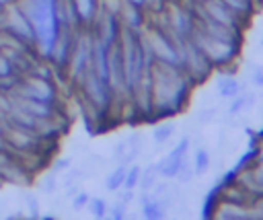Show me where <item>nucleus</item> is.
<instances>
[{
  "instance_id": "obj_14",
  "label": "nucleus",
  "mask_w": 263,
  "mask_h": 220,
  "mask_svg": "<svg viewBox=\"0 0 263 220\" xmlns=\"http://www.w3.org/2000/svg\"><path fill=\"white\" fill-rule=\"evenodd\" d=\"M58 187H60V179H58V173H53V171L45 173V175L39 179V189H41V193H53Z\"/></svg>"
},
{
  "instance_id": "obj_8",
  "label": "nucleus",
  "mask_w": 263,
  "mask_h": 220,
  "mask_svg": "<svg viewBox=\"0 0 263 220\" xmlns=\"http://www.w3.org/2000/svg\"><path fill=\"white\" fill-rule=\"evenodd\" d=\"M125 171H127V164L117 162V167H115V169L107 175V179H105V187H107V191H117L119 187H123Z\"/></svg>"
},
{
  "instance_id": "obj_17",
  "label": "nucleus",
  "mask_w": 263,
  "mask_h": 220,
  "mask_svg": "<svg viewBox=\"0 0 263 220\" xmlns=\"http://www.w3.org/2000/svg\"><path fill=\"white\" fill-rule=\"evenodd\" d=\"M166 0H144V12L146 14H162L166 10Z\"/></svg>"
},
{
  "instance_id": "obj_3",
  "label": "nucleus",
  "mask_w": 263,
  "mask_h": 220,
  "mask_svg": "<svg viewBox=\"0 0 263 220\" xmlns=\"http://www.w3.org/2000/svg\"><path fill=\"white\" fill-rule=\"evenodd\" d=\"M0 31H2L6 37H10V39H14V41H18V43H23V45H27L29 49L35 51V33H33V27H31L27 14L23 12V8L18 6L16 0L10 2V4L2 10V16H0Z\"/></svg>"
},
{
  "instance_id": "obj_2",
  "label": "nucleus",
  "mask_w": 263,
  "mask_h": 220,
  "mask_svg": "<svg viewBox=\"0 0 263 220\" xmlns=\"http://www.w3.org/2000/svg\"><path fill=\"white\" fill-rule=\"evenodd\" d=\"M16 2L33 27L35 56L47 60V53L64 27L60 21V12H58L60 0H16Z\"/></svg>"
},
{
  "instance_id": "obj_29",
  "label": "nucleus",
  "mask_w": 263,
  "mask_h": 220,
  "mask_svg": "<svg viewBox=\"0 0 263 220\" xmlns=\"http://www.w3.org/2000/svg\"><path fill=\"white\" fill-rule=\"evenodd\" d=\"M259 158H263V140H261V144H259Z\"/></svg>"
},
{
  "instance_id": "obj_5",
  "label": "nucleus",
  "mask_w": 263,
  "mask_h": 220,
  "mask_svg": "<svg viewBox=\"0 0 263 220\" xmlns=\"http://www.w3.org/2000/svg\"><path fill=\"white\" fill-rule=\"evenodd\" d=\"M10 95L23 97V99L41 101V103H49V105L58 103V88L53 86V80L41 78V76H33V74H23Z\"/></svg>"
},
{
  "instance_id": "obj_30",
  "label": "nucleus",
  "mask_w": 263,
  "mask_h": 220,
  "mask_svg": "<svg viewBox=\"0 0 263 220\" xmlns=\"http://www.w3.org/2000/svg\"><path fill=\"white\" fill-rule=\"evenodd\" d=\"M166 2H168V4H171V2H177V0H166Z\"/></svg>"
},
{
  "instance_id": "obj_1",
  "label": "nucleus",
  "mask_w": 263,
  "mask_h": 220,
  "mask_svg": "<svg viewBox=\"0 0 263 220\" xmlns=\"http://www.w3.org/2000/svg\"><path fill=\"white\" fill-rule=\"evenodd\" d=\"M150 97H152V115L171 117L177 115L189 97L193 80L179 64H166L152 60L148 70Z\"/></svg>"
},
{
  "instance_id": "obj_7",
  "label": "nucleus",
  "mask_w": 263,
  "mask_h": 220,
  "mask_svg": "<svg viewBox=\"0 0 263 220\" xmlns=\"http://www.w3.org/2000/svg\"><path fill=\"white\" fill-rule=\"evenodd\" d=\"M240 90H242V86H240L238 78H234V76H222L218 80V95L222 99H232V97L240 95Z\"/></svg>"
},
{
  "instance_id": "obj_13",
  "label": "nucleus",
  "mask_w": 263,
  "mask_h": 220,
  "mask_svg": "<svg viewBox=\"0 0 263 220\" xmlns=\"http://www.w3.org/2000/svg\"><path fill=\"white\" fill-rule=\"evenodd\" d=\"M140 175H142V167L132 162L127 164V171H125V179H123V187L125 189H136L138 187V181H140Z\"/></svg>"
},
{
  "instance_id": "obj_28",
  "label": "nucleus",
  "mask_w": 263,
  "mask_h": 220,
  "mask_svg": "<svg viewBox=\"0 0 263 220\" xmlns=\"http://www.w3.org/2000/svg\"><path fill=\"white\" fill-rule=\"evenodd\" d=\"M10 2H14V0H0V12H2V10H4V8L10 4Z\"/></svg>"
},
{
  "instance_id": "obj_31",
  "label": "nucleus",
  "mask_w": 263,
  "mask_h": 220,
  "mask_svg": "<svg viewBox=\"0 0 263 220\" xmlns=\"http://www.w3.org/2000/svg\"><path fill=\"white\" fill-rule=\"evenodd\" d=\"M261 45H263V37H261Z\"/></svg>"
},
{
  "instance_id": "obj_16",
  "label": "nucleus",
  "mask_w": 263,
  "mask_h": 220,
  "mask_svg": "<svg viewBox=\"0 0 263 220\" xmlns=\"http://www.w3.org/2000/svg\"><path fill=\"white\" fill-rule=\"evenodd\" d=\"M86 208L90 210V214H92L95 218H103V216L107 214V201L101 199V197H92V199H88Z\"/></svg>"
},
{
  "instance_id": "obj_24",
  "label": "nucleus",
  "mask_w": 263,
  "mask_h": 220,
  "mask_svg": "<svg viewBox=\"0 0 263 220\" xmlns=\"http://www.w3.org/2000/svg\"><path fill=\"white\" fill-rule=\"evenodd\" d=\"M27 208H29V212H31V216H33V218H37V216H39V210H37V199H35L33 195H27Z\"/></svg>"
},
{
  "instance_id": "obj_21",
  "label": "nucleus",
  "mask_w": 263,
  "mask_h": 220,
  "mask_svg": "<svg viewBox=\"0 0 263 220\" xmlns=\"http://www.w3.org/2000/svg\"><path fill=\"white\" fill-rule=\"evenodd\" d=\"M242 109H245V95L232 97V103H230V107H228V113H230V115H236V113H240Z\"/></svg>"
},
{
  "instance_id": "obj_18",
  "label": "nucleus",
  "mask_w": 263,
  "mask_h": 220,
  "mask_svg": "<svg viewBox=\"0 0 263 220\" xmlns=\"http://www.w3.org/2000/svg\"><path fill=\"white\" fill-rule=\"evenodd\" d=\"M88 199H90V195H88L86 191H76V193L72 195V210H74V212L84 210L86 204H88Z\"/></svg>"
},
{
  "instance_id": "obj_19",
  "label": "nucleus",
  "mask_w": 263,
  "mask_h": 220,
  "mask_svg": "<svg viewBox=\"0 0 263 220\" xmlns=\"http://www.w3.org/2000/svg\"><path fill=\"white\" fill-rule=\"evenodd\" d=\"M168 189H171V183H168V181H156V183L152 185V189H150V197L160 199Z\"/></svg>"
},
{
  "instance_id": "obj_23",
  "label": "nucleus",
  "mask_w": 263,
  "mask_h": 220,
  "mask_svg": "<svg viewBox=\"0 0 263 220\" xmlns=\"http://www.w3.org/2000/svg\"><path fill=\"white\" fill-rule=\"evenodd\" d=\"M125 208H127L125 204L117 201V204H115V206L111 208V216H113V218H117V220H119V218H125V212H127Z\"/></svg>"
},
{
  "instance_id": "obj_20",
  "label": "nucleus",
  "mask_w": 263,
  "mask_h": 220,
  "mask_svg": "<svg viewBox=\"0 0 263 220\" xmlns=\"http://www.w3.org/2000/svg\"><path fill=\"white\" fill-rule=\"evenodd\" d=\"M125 152H127V140H119V142L113 146V160H115V162H121L123 156H125Z\"/></svg>"
},
{
  "instance_id": "obj_32",
  "label": "nucleus",
  "mask_w": 263,
  "mask_h": 220,
  "mask_svg": "<svg viewBox=\"0 0 263 220\" xmlns=\"http://www.w3.org/2000/svg\"><path fill=\"white\" fill-rule=\"evenodd\" d=\"M0 16H2V12H0Z\"/></svg>"
},
{
  "instance_id": "obj_12",
  "label": "nucleus",
  "mask_w": 263,
  "mask_h": 220,
  "mask_svg": "<svg viewBox=\"0 0 263 220\" xmlns=\"http://www.w3.org/2000/svg\"><path fill=\"white\" fill-rule=\"evenodd\" d=\"M208 169H210V152H208L203 146H199V148L195 150V162H193V171H195V175H203Z\"/></svg>"
},
{
  "instance_id": "obj_6",
  "label": "nucleus",
  "mask_w": 263,
  "mask_h": 220,
  "mask_svg": "<svg viewBox=\"0 0 263 220\" xmlns=\"http://www.w3.org/2000/svg\"><path fill=\"white\" fill-rule=\"evenodd\" d=\"M189 146H191V138L189 136H185L164 158H160L158 162H156V169H158V175L162 177V179H173V177H177V171H179V167H181V162L187 158V152H189Z\"/></svg>"
},
{
  "instance_id": "obj_25",
  "label": "nucleus",
  "mask_w": 263,
  "mask_h": 220,
  "mask_svg": "<svg viewBox=\"0 0 263 220\" xmlns=\"http://www.w3.org/2000/svg\"><path fill=\"white\" fill-rule=\"evenodd\" d=\"M132 199H134V189H125V187H123V191L119 193V199H117V201H121V204L127 206Z\"/></svg>"
},
{
  "instance_id": "obj_11",
  "label": "nucleus",
  "mask_w": 263,
  "mask_h": 220,
  "mask_svg": "<svg viewBox=\"0 0 263 220\" xmlns=\"http://www.w3.org/2000/svg\"><path fill=\"white\" fill-rule=\"evenodd\" d=\"M156 177H158V169L156 164H148L142 169V175H140V181H138V187L142 191H150L152 185L156 183Z\"/></svg>"
},
{
  "instance_id": "obj_15",
  "label": "nucleus",
  "mask_w": 263,
  "mask_h": 220,
  "mask_svg": "<svg viewBox=\"0 0 263 220\" xmlns=\"http://www.w3.org/2000/svg\"><path fill=\"white\" fill-rule=\"evenodd\" d=\"M193 177H195L193 164H191V162H189V160L185 158V160L181 162V167H179V171H177V177H175V179H177L179 183H189V181H191Z\"/></svg>"
},
{
  "instance_id": "obj_10",
  "label": "nucleus",
  "mask_w": 263,
  "mask_h": 220,
  "mask_svg": "<svg viewBox=\"0 0 263 220\" xmlns=\"http://www.w3.org/2000/svg\"><path fill=\"white\" fill-rule=\"evenodd\" d=\"M238 19H247L251 12H253V6H255V2H251V0H222Z\"/></svg>"
},
{
  "instance_id": "obj_22",
  "label": "nucleus",
  "mask_w": 263,
  "mask_h": 220,
  "mask_svg": "<svg viewBox=\"0 0 263 220\" xmlns=\"http://www.w3.org/2000/svg\"><path fill=\"white\" fill-rule=\"evenodd\" d=\"M70 162H72V158L70 156H64V158H58L55 162H53V173H62V171H66L68 167H70Z\"/></svg>"
},
{
  "instance_id": "obj_26",
  "label": "nucleus",
  "mask_w": 263,
  "mask_h": 220,
  "mask_svg": "<svg viewBox=\"0 0 263 220\" xmlns=\"http://www.w3.org/2000/svg\"><path fill=\"white\" fill-rule=\"evenodd\" d=\"M253 84L255 86H263V66L253 70Z\"/></svg>"
},
{
  "instance_id": "obj_9",
  "label": "nucleus",
  "mask_w": 263,
  "mask_h": 220,
  "mask_svg": "<svg viewBox=\"0 0 263 220\" xmlns=\"http://www.w3.org/2000/svg\"><path fill=\"white\" fill-rule=\"evenodd\" d=\"M177 132V125L173 121H164V123H158L154 130H152V140L156 144H164L171 140V136Z\"/></svg>"
},
{
  "instance_id": "obj_27",
  "label": "nucleus",
  "mask_w": 263,
  "mask_h": 220,
  "mask_svg": "<svg viewBox=\"0 0 263 220\" xmlns=\"http://www.w3.org/2000/svg\"><path fill=\"white\" fill-rule=\"evenodd\" d=\"M216 113V109H208V111H199V115H197V121L199 123H203V121H210V117Z\"/></svg>"
},
{
  "instance_id": "obj_4",
  "label": "nucleus",
  "mask_w": 263,
  "mask_h": 220,
  "mask_svg": "<svg viewBox=\"0 0 263 220\" xmlns=\"http://www.w3.org/2000/svg\"><path fill=\"white\" fill-rule=\"evenodd\" d=\"M191 41L199 47V51L210 60V64L216 66H228L230 62H234L236 51H238V43H228V41H220L214 37H208L205 33H201L197 27L191 35Z\"/></svg>"
}]
</instances>
